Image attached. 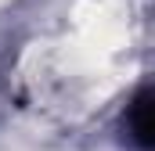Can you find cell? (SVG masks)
Segmentation results:
<instances>
[{
	"label": "cell",
	"mask_w": 155,
	"mask_h": 151,
	"mask_svg": "<svg viewBox=\"0 0 155 151\" xmlns=\"http://www.w3.org/2000/svg\"><path fill=\"white\" fill-rule=\"evenodd\" d=\"M123 133L130 148L137 151H155V86H144L123 115Z\"/></svg>",
	"instance_id": "obj_1"
}]
</instances>
